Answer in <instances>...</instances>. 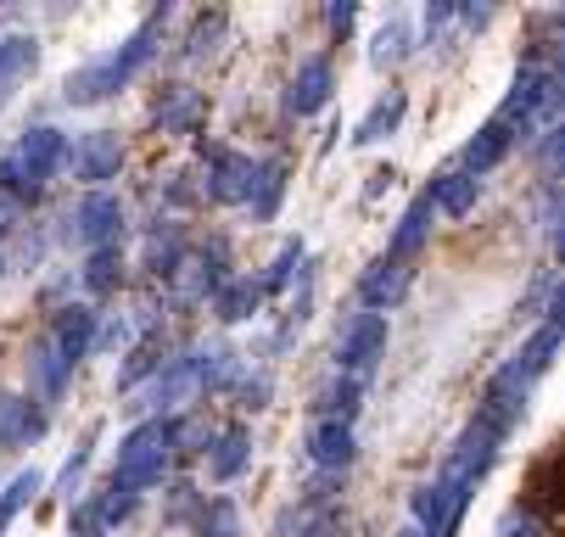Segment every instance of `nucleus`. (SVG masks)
Listing matches in <instances>:
<instances>
[{"instance_id":"obj_6","label":"nucleus","mask_w":565,"mask_h":537,"mask_svg":"<svg viewBox=\"0 0 565 537\" xmlns=\"http://www.w3.org/2000/svg\"><path fill=\"white\" fill-rule=\"evenodd\" d=\"M67 229H73V241H78V247H90V253L118 247V236H124V202H118L113 191L78 196V207L67 213Z\"/></svg>"},{"instance_id":"obj_32","label":"nucleus","mask_w":565,"mask_h":537,"mask_svg":"<svg viewBox=\"0 0 565 537\" xmlns=\"http://www.w3.org/2000/svg\"><path fill=\"white\" fill-rule=\"evenodd\" d=\"M118 280H124V258H118V247L90 253V264H85V286H90V291H118Z\"/></svg>"},{"instance_id":"obj_4","label":"nucleus","mask_w":565,"mask_h":537,"mask_svg":"<svg viewBox=\"0 0 565 537\" xmlns=\"http://www.w3.org/2000/svg\"><path fill=\"white\" fill-rule=\"evenodd\" d=\"M499 123L515 129H559V73L554 67H521L499 107Z\"/></svg>"},{"instance_id":"obj_13","label":"nucleus","mask_w":565,"mask_h":537,"mask_svg":"<svg viewBox=\"0 0 565 537\" xmlns=\"http://www.w3.org/2000/svg\"><path fill=\"white\" fill-rule=\"evenodd\" d=\"M23 375H29V404L45 409V404L62 398V387H67V375H73V369H67V364L56 358V347L40 336V342L29 347V358H23Z\"/></svg>"},{"instance_id":"obj_41","label":"nucleus","mask_w":565,"mask_h":537,"mask_svg":"<svg viewBox=\"0 0 565 537\" xmlns=\"http://www.w3.org/2000/svg\"><path fill=\"white\" fill-rule=\"evenodd\" d=\"M0 280H7V258H0Z\"/></svg>"},{"instance_id":"obj_25","label":"nucleus","mask_w":565,"mask_h":537,"mask_svg":"<svg viewBox=\"0 0 565 537\" xmlns=\"http://www.w3.org/2000/svg\"><path fill=\"white\" fill-rule=\"evenodd\" d=\"M554 347H559V325H554V320H543V325L532 331V342H526V347H521V353H515L510 364H515V369H521L526 380H537V375H543V369L554 364Z\"/></svg>"},{"instance_id":"obj_18","label":"nucleus","mask_w":565,"mask_h":537,"mask_svg":"<svg viewBox=\"0 0 565 537\" xmlns=\"http://www.w3.org/2000/svg\"><path fill=\"white\" fill-rule=\"evenodd\" d=\"M247 459H253V431L247 426H230V431H218V442L207 453V476L213 482H235L241 471H247Z\"/></svg>"},{"instance_id":"obj_23","label":"nucleus","mask_w":565,"mask_h":537,"mask_svg":"<svg viewBox=\"0 0 565 537\" xmlns=\"http://www.w3.org/2000/svg\"><path fill=\"white\" fill-rule=\"evenodd\" d=\"M403 112H409V96H403V90H392L386 101H375V107L359 118V129H353V146H375V140H386V135L403 123Z\"/></svg>"},{"instance_id":"obj_29","label":"nucleus","mask_w":565,"mask_h":537,"mask_svg":"<svg viewBox=\"0 0 565 537\" xmlns=\"http://www.w3.org/2000/svg\"><path fill=\"white\" fill-rule=\"evenodd\" d=\"M213 309H218V320H247L253 309H258V280H224L218 291H213Z\"/></svg>"},{"instance_id":"obj_24","label":"nucleus","mask_w":565,"mask_h":537,"mask_svg":"<svg viewBox=\"0 0 565 537\" xmlns=\"http://www.w3.org/2000/svg\"><path fill=\"white\" fill-rule=\"evenodd\" d=\"M196 118H202V96H196V90H185V85H169L163 96H157V123H163V129H174V135H191V129H196Z\"/></svg>"},{"instance_id":"obj_20","label":"nucleus","mask_w":565,"mask_h":537,"mask_svg":"<svg viewBox=\"0 0 565 537\" xmlns=\"http://www.w3.org/2000/svg\"><path fill=\"white\" fill-rule=\"evenodd\" d=\"M403 286H409V269L392 264V258H375L359 280V297L370 302V309H392V302L403 297Z\"/></svg>"},{"instance_id":"obj_7","label":"nucleus","mask_w":565,"mask_h":537,"mask_svg":"<svg viewBox=\"0 0 565 537\" xmlns=\"http://www.w3.org/2000/svg\"><path fill=\"white\" fill-rule=\"evenodd\" d=\"M526 387H532V380L515 369V364H504L493 380H488V398H481V409H476V426L481 431H493L499 442L515 431V420L526 415Z\"/></svg>"},{"instance_id":"obj_9","label":"nucleus","mask_w":565,"mask_h":537,"mask_svg":"<svg viewBox=\"0 0 565 537\" xmlns=\"http://www.w3.org/2000/svg\"><path fill=\"white\" fill-rule=\"evenodd\" d=\"M381 353H386V314H359V320H348V331H342V342H337L342 375H348V380H364Z\"/></svg>"},{"instance_id":"obj_11","label":"nucleus","mask_w":565,"mask_h":537,"mask_svg":"<svg viewBox=\"0 0 565 537\" xmlns=\"http://www.w3.org/2000/svg\"><path fill=\"white\" fill-rule=\"evenodd\" d=\"M331 90H337V73H331V62H326V56H308V62L291 73L286 107H291L297 118H308V112H319V107L331 101Z\"/></svg>"},{"instance_id":"obj_28","label":"nucleus","mask_w":565,"mask_h":537,"mask_svg":"<svg viewBox=\"0 0 565 537\" xmlns=\"http://www.w3.org/2000/svg\"><path fill=\"white\" fill-rule=\"evenodd\" d=\"M40 487H45V476H40V471H18L7 487H0V531H7V526L34 504V493H40Z\"/></svg>"},{"instance_id":"obj_27","label":"nucleus","mask_w":565,"mask_h":537,"mask_svg":"<svg viewBox=\"0 0 565 537\" xmlns=\"http://www.w3.org/2000/svg\"><path fill=\"white\" fill-rule=\"evenodd\" d=\"M185 264V247H180V229L174 224H157L151 241H146V269L151 275H174Z\"/></svg>"},{"instance_id":"obj_8","label":"nucleus","mask_w":565,"mask_h":537,"mask_svg":"<svg viewBox=\"0 0 565 537\" xmlns=\"http://www.w3.org/2000/svg\"><path fill=\"white\" fill-rule=\"evenodd\" d=\"M62 163L73 169V180L102 185V180H113V174L124 169V140H118L113 129H90V135H78V140L67 146Z\"/></svg>"},{"instance_id":"obj_10","label":"nucleus","mask_w":565,"mask_h":537,"mask_svg":"<svg viewBox=\"0 0 565 537\" xmlns=\"http://www.w3.org/2000/svg\"><path fill=\"white\" fill-rule=\"evenodd\" d=\"M207 158H213V169H207V196H213V202H247L258 163L241 158V151H224V146H207Z\"/></svg>"},{"instance_id":"obj_1","label":"nucleus","mask_w":565,"mask_h":537,"mask_svg":"<svg viewBox=\"0 0 565 537\" xmlns=\"http://www.w3.org/2000/svg\"><path fill=\"white\" fill-rule=\"evenodd\" d=\"M163 23H169V7L163 12H151L113 56H102V62H90V67H78V73H67V85H62V96H67V107H96V101H107V96H118L135 73L151 62V51H157V34H163Z\"/></svg>"},{"instance_id":"obj_35","label":"nucleus","mask_w":565,"mask_h":537,"mask_svg":"<svg viewBox=\"0 0 565 537\" xmlns=\"http://www.w3.org/2000/svg\"><path fill=\"white\" fill-rule=\"evenodd\" d=\"M218 29H224V18L213 12V18H202L196 23V34H191V45H185V56H207L213 51V40H218Z\"/></svg>"},{"instance_id":"obj_26","label":"nucleus","mask_w":565,"mask_h":537,"mask_svg":"<svg viewBox=\"0 0 565 537\" xmlns=\"http://www.w3.org/2000/svg\"><path fill=\"white\" fill-rule=\"evenodd\" d=\"M359 398H364V380H331L326 393H319V420H342V426H353V415H359Z\"/></svg>"},{"instance_id":"obj_36","label":"nucleus","mask_w":565,"mask_h":537,"mask_svg":"<svg viewBox=\"0 0 565 537\" xmlns=\"http://www.w3.org/2000/svg\"><path fill=\"white\" fill-rule=\"evenodd\" d=\"M499 537H537V515L532 509H510L499 520Z\"/></svg>"},{"instance_id":"obj_30","label":"nucleus","mask_w":565,"mask_h":537,"mask_svg":"<svg viewBox=\"0 0 565 537\" xmlns=\"http://www.w3.org/2000/svg\"><path fill=\"white\" fill-rule=\"evenodd\" d=\"M280 191H286V169H280V163H258V174H253V191H247L253 213H258V218H275V207H280Z\"/></svg>"},{"instance_id":"obj_17","label":"nucleus","mask_w":565,"mask_h":537,"mask_svg":"<svg viewBox=\"0 0 565 537\" xmlns=\"http://www.w3.org/2000/svg\"><path fill=\"white\" fill-rule=\"evenodd\" d=\"M308 453H313V465H319V471H342V465H353V426H342V420H319V426L308 431Z\"/></svg>"},{"instance_id":"obj_37","label":"nucleus","mask_w":565,"mask_h":537,"mask_svg":"<svg viewBox=\"0 0 565 537\" xmlns=\"http://www.w3.org/2000/svg\"><path fill=\"white\" fill-rule=\"evenodd\" d=\"M331 29L348 34V29H353V7H331Z\"/></svg>"},{"instance_id":"obj_40","label":"nucleus","mask_w":565,"mask_h":537,"mask_svg":"<svg viewBox=\"0 0 565 537\" xmlns=\"http://www.w3.org/2000/svg\"><path fill=\"white\" fill-rule=\"evenodd\" d=\"M392 537H426L420 526H403V531H392Z\"/></svg>"},{"instance_id":"obj_39","label":"nucleus","mask_w":565,"mask_h":537,"mask_svg":"<svg viewBox=\"0 0 565 537\" xmlns=\"http://www.w3.org/2000/svg\"><path fill=\"white\" fill-rule=\"evenodd\" d=\"M7 229H12V202L0 196V236H7Z\"/></svg>"},{"instance_id":"obj_2","label":"nucleus","mask_w":565,"mask_h":537,"mask_svg":"<svg viewBox=\"0 0 565 537\" xmlns=\"http://www.w3.org/2000/svg\"><path fill=\"white\" fill-rule=\"evenodd\" d=\"M174 448H180V420L157 415V420L135 426V431L118 442V465H113V482H107V487H118V493H129V498L151 493L157 482H163Z\"/></svg>"},{"instance_id":"obj_15","label":"nucleus","mask_w":565,"mask_h":537,"mask_svg":"<svg viewBox=\"0 0 565 537\" xmlns=\"http://www.w3.org/2000/svg\"><path fill=\"white\" fill-rule=\"evenodd\" d=\"M45 437V409L29 398H0V448H29Z\"/></svg>"},{"instance_id":"obj_38","label":"nucleus","mask_w":565,"mask_h":537,"mask_svg":"<svg viewBox=\"0 0 565 537\" xmlns=\"http://www.w3.org/2000/svg\"><path fill=\"white\" fill-rule=\"evenodd\" d=\"M459 18H465V23H470V29H481V23H488V18H493V12H488V7H465V12H459Z\"/></svg>"},{"instance_id":"obj_12","label":"nucleus","mask_w":565,"mask_h":537,"mask_svg":"<svg viewBox=\"0 0 565 537\" xmlns=\"http://www.w3.org/2000/svg\"><path fill=\"white\" fill-rule=\"evenodd\" d=\"M51 347H56V358L73 369L78 358H85L90 347H96V314L85 309V302H73V309H62L56 314V325H51V336H45Z\"/></svg>"},{"instance_id":"obj_3","label":"nucleus","mask_w":565,"mask_h":537,"mask_svg":"<svg viewBox=\"0 0 565 537\" xmlns=\"http://www.w3.org/2000/svg\"><path fill=\"white\" fill-rule=\"evenodd\" d=\"M62 158H67V140H62V129H29L7 158H0V191H12V196H40L45 191V180L62 169Z\"/></svg>"},{"instance_id":"obj_33","label":"nucleus","mask_w":565,"mask_h":537,"mask_svg":"<svg viewBox=\"0 0 565 537\" xmlns=\"http://www.w3.org/2000/svg\"><path fill=\"white\" fill-rule=\"evenodd\" d=\"M202 537H241V509L230 498H207L202 509Z\"/></svg>"},{"instance_id":"obj_14","label":"nucleus","mask_w":565,"mask_h":537,"mask_svg":"<svg viewBox=\"0 0 565 537\" xmlns=\"http://www.w3.org/2000/svg\"><path fill=\"white\" fill-rule=\"evenodd\" d=\"M202 393V380H196V353H185V358H174L163 375L151 380V393H146V409H180V404H191Z\"/></svg>"},{"instance_id":"obj_19","label":"nucleus","mask_w":565,"mask_h":537,"mask_svg":"<svg viewBox=\"0 0 565 537\" xmlns=\"http://www.w3.org/2000/svg\"><path fill=\"white\" fill-rule=\"evenodd\" d=\"M476 196H481V180H470L465 169L437 174V180H431V191H426L431 213H448V218H465V213L476 207Z\"/></svg>"},{"instance_id":"obj_16","label":"nucleus","mask_w":565,"mask_h":537,"mask_svg":"<svg viewBox=\"0 0 565 537\" xmlns=\"http://www.w3.org/2000/svg\"><path fill=\"white\" fill-rule=\"evenodd\" d=\"M510 146H515V135H510V129H504L499 118H493L488 129H476V140L465 146V174H470V180L493 174V169H499V163L510 158Z\"/></svg>"},{"instance_id":"obj_21","label":"nucleus","mask_w":565,"mask_h":537,"mask_svg":"<svg viewBox=\"0 0 565 537\" xmlns=\"http://www.w3.org/2000/svg\"><path fill=\"white\" fill-rule=\"evenodd\" d=\"M426 236H431V202H426V196H415L409 207H403L397 229H392V264L415 258V253L426 247Z\"/></svg>"},{"instance_id":"obj_22","label":"nucleus","mask_w":565,"mask_h":537,"mask_svg":"<svg viewBox=\"0 0 565 537\" xmlns=\"http://www.w3.org/2000/svg\"><path fill=\"white\" fill-rule=\"evenodd\" d=\"M40 62V40L34 34H7L0 40V96H12L18 79H29Z\"/></svg>"},{"instance_id":"obj_31","label":"nucleus","mask_w":565,"mask_h":537,"mask_svg":"<svg viewBox=\"0 0 565 537\" xmlns=\"http://www.w3.org/2000/svg\"><path fill=\"white\" fill-rule=\"evenodd\" d=\"M409 45H415L409 23H403V18H392V23L375 34V51H370V62H375V67H397L403 56H409Z\"/></svg>"},{"instance_id":"obj_5","label":"nucleus","mask_w":565,"mask_h":537,"mask_svg":"<svg viewBox=\"0 0 565 537\" xmlns=\"http://www.w3.org/2000/svg\"><path fill=\"white\" fill-rule=\"evenodd\" d=\"M493 459H499V437L493 431H481L476 420L465 426V437L454 442V453H448V465H443V476H437V487L465 509V498H470V487L493 471Z\"/></svg>"},{"instance_id":"obj_34","label":"nucleus","mask_w":565,"mask_h":537,"mask_svg":"<svg viewBox=\"0 0 565 537\" xmlns=\"http://www.w3.org/2000/svg\"><path fill=\"white\" fill-rule=\"evenodd\" d=\"M297 264H302V241H286V247H280V258L269 264V275L258 280V297H264V291H280V286L291 280V269H297Z\"/></svg>"}]
</instances>
